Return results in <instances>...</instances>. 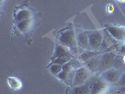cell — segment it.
<instances>
[{
  "instance_id": "484cf974",
  "label": "cell",
  "mask_w": 125,
  "mask_h": 94,
  "mask_svg": "<svg viewBox=\"0 0 125 94\" xmlns=\"http://www.w3.org/2000/svg\"><path fill=\"white\" fill-rule=\"evenodd\" d=\"M123 92H125V86L120 87V88H119V93H123Z\"/></svg>"
},
{
  "instance_id": "7402d4cb",
  "label": "cell",
  "mask_w": 125,
  "mask_h": 94,
  "mask_svg": "<svg viewBox=\"0 0 125 94\" xmlns=\"http://www.w3.org/2000/svg\"><path fill=\"white\" fill-rule=\"evenodd\" d=\"M62 67H63V71H65V72H73V71H74L73 68V66H72V64H71V62L64 64Z\"/></svg>"
},
{
  "instance_id": "5bb4252c",
  "label": "cell",
  "mask_w": 125,
  "mask_h": 94,
  "mask_svg": "<svg viewBox=\"0 0 125 94\" xmlns=\"http://www.w3.org/2000/svg\"><path fill=\"white\" fill-rule=\"evenodd\" d=\"M32 26V19L29 20H25L22 22L16 23V27L18 28V30L22 33H26L29 31V29Z\"/></svg>"
},
{
  "instance_id": "8992f818",
  "label": "cell",
  "mask_w": 125,
  "mask_h": 94,
  "mask_svg": "<svg viewBox=\"0 0 125 94\" xmlns=\"http://www.w3.org/2000/svg\"><path fill=\"white\" fill-rule=\"evenodd\" d=\"M117 56V54L115 52L109 51V52H105L101 56L100 59V71L104 72L108 69L113 68V63H114V59Z\"/></svg>"
},
{
  "instance_id": "7c38bea8",
  "label": "cell",
  "mask_w": 125,
  "mask_h": 94,
  "mask_svg": "<svg viewBox=\"0 0 125 94\" xmlns=\"http://www.w3.org/2000/svg\"><path fill=\"white\" fill-rule=\"evenodd\" d=\"M32 16H33V14H32L31 10H29L27 9H23V10H19L18 11L15 13L14 20L16 23H19V22H22L25 20L32 19Z\"/></svg>"
},
{
  "instance_id": "4316f807",
  "label": "cell",
  "mask_w": 125,
  "mask_h": 94,
  "mask_svg": "<svg viewBox=\"0 0 125 94\" xmlns=\"http://www.w3.org/2000/svg\"><path fill=\"white\" fill-rule=\"evenodd\" d=\"M119 2H122V3H125V0H118Z\"/></svg>"
},
{
  "instance_id": "9c48e42d",
  "label": "cell",
  "mask_w": 125,
  "mask_h": 94,
  "mask_svg": "<svg viewBox=\"0 0 125 94\" xmlns=\"http://www.w3.org/2000/svg\"><path fill=\"white\" fill-rule=\"evenodd\" d=\"M74 75H75V70L73 71V72H65V71H62L56 77H57L59 80H61L62 82H64L66 85H68V86H73V80H74Z\"/></svg>"
},
{
  "instance_id": "d4e9b609",
  "label": "cell",
  "mask_w": 125,
  "mask_h": 94,
  "mask_svg": "<svg viewBox=\"0 0 125 94\" xmlns=\"http://www.w3.org/2000/svg\"><path fill=\"white\" fill-rule=\"evenodd\" d=\"M106 10H107V12L112 13L114 11V6H113L112 4H109V5L106 6Z\"/></svg>"
},
{
  "instance_id": "ffe728a7",
  "label": "cell",
  "mask_w": 125,
  "mask_h": 94,
  "mask_svg": "<svg viewBox=\"0 0 125 94\" xmlns=\"http://www.w3.org/2000/svg\"><path fill=\"white\" fill-rule=\"evenodd\" d=\"M73 57V56H59L56 59H53L52 60V63H57V64H60V65H64L66 63H68L71 61V59Z\"/></svg>"
},
{
  "instance_id": "ba28073f",
  "label": "cell",
  "mask_w": 125,
  "mask_h": 94,
  "mask_svg": "<svg viewBox=\"0 0 125 94\" xmlns=\"http://www.w3.org/2000/svg\"><path fill=\"white\" fill-rule=\"evenodd\" d=\"M77 43L78 46L83 48L84 50H90L88 31L79 32L77 34Z\"/></svg>"
},
{
  "instance_id": "f546056e",
  "label": "cell",
  "mask_w": 125,
  "mask_h": 94,
  "mask_svg": "<svg viewBox=\"0 0 125 94\" xmlns=\"http://www.w3.org/2000/svg\"><path fill=\"white\" fill-rule=\"evenodd\" d=\"M1 1H2V3H3V2H4V0H1Z\"/></svg>"
},
{
  "instance_id": "277c9868",
  "label": "cell",
  "mask_w": 125,
  "mask_h": 94,
  "mask_svg": "<svg viewBox=\"0 0 125 94\" xmlns=\"http://www.w3.org/2000/svg\"><path fill=\"white\" fill-rule=\"evenodd\" d=\"M88 34L90 50L98 51L101 49L104 40V33L100 30H93V31H88Z\"/></svg>"
},
{
  "instance_id": "3957f363",
  "label": "cell",
  "mask_w": 125,
  "mask_h": 94,
  "mask_svg": "<svg viewBox=\"0 0 125 94\" xmlns=\"http://www.w3.org/2000/svg\"><path fill=\"white\" fill-rule=\"evenodd\" d=\"M92 73L84 65L81 68L75 71V75H74V80H73V86H80L85 84L86 82H88L90 78H91Z\"/></svg>"
},
{
  "instance_id": "f1b7e54d",
  "label": "cell",
  "mask_w": 125,
  "mask_h": 94,
  "mask_svg": "<svg viewBox=\"0 0 125 94\" xmlns=\"http://www.w3.org/2000/svg\"><path fill=\"white\" fill-rule=\"evenodd\" d=\"M119 94H125V92H123V93H119Z\"/></svg>"
},
{
  "instance_id": "8fae6325",
  "label": "cell",
  "mask_w": 125,
  "mask_h": 94,
  "mask_svg": "<svg viewBox=\"0 0 125 94\" xmlns=\"http://www.w3.org/2000/svg\"><path fill=\"white\" fill-rule=\"evenodd\" d=\"M71 94H91L90 92V79L83 85L73 87L71 90Z\"/></svg>"
},
{
  "instance_id": "d6986e66",
  "label": "cell",
  "mask_w": 125,
  "mask_h": 94,
  "mask_svg": "<svg viewBox=\"0 0 125 94\" xmlns=\"http://www.w3.org/2000/svg\"><path fill=\"white\" fill-rule=\"evenodd\" d=\"M49 71L52 74L57 76L63 71V67L62 65L57 63H51V65L49 66Z\"/></svg>"
},
{
  "instance_id": "e0dca14e",
  "label": "cell",
  "mask_w": 125,
  "mask_h": 94,
  "mask_svg": "<svg viewBox=\"0 0 125 94\" xmlns=\"http://www.w3.org/2000/svg\"><path fill=\"white\" fill-rule=\"evenodd\" d=\"M7 82L10 86V88L13 89V90H19L22 88V82L19 80L17 77H13V76H10L8 77Z\"/></svg>"
},
{
  "instance_id": "7a4b0ae2",
  "label": "cell",
  "mask_w": 125,
  "mask_h": 94,
  "mask_svg": "<svg viewBox=\"0 0 125 94\" xmlns=\"http://www.w3.org/2000/svg\"><path fill=\"white\" fill-rule=\"evenodd\" d=\"M109 88V83L104 80L102 77L90 78V92L91 94H104Z\"/></svg>"
},
{
  "instance_id": "83f0119b",
  "label": "cell",
  "mask_w": 125,
  "mask_h": 94,
  "mask_svg": "<svg viewBox=\"0 0 125 94\" xmlns=\"http://www.w3.org/2000/svg\"><path fill=\"white\" fill-rule=\"evenodd\" d=\"M123 57H124V62H125V55L123 56Z\"/></svg>"
},
{
  "instance_id": "52a82bcc",
  "label": "cell",
  "mask_w": 125,
  "mask_h": 94,
  "mask_svg": "<svg viewBox=\"0 0 125 94\" xmlns=\"http://www.w3.org/2000/svg\"><path fill=\"white\" fill-rule=\"evenodd\" d=\"M101 77L109 84H115V83L119 82V78H120V73H119V70L111 68V69H108L103 72V73L101 74Z\"/></svg>"
},
{
  "instance_id": "603a6c76",
  "label": "cell",
  "mask_w": 125,
  "mask_h": 94,
  "mask_svg": "<svg viewBox=\"0 0 125 94\" xmlns=\"http://www.w3.org/2000/svg\"><path fill=\"white\" fill-rule=\"evenodd\" d=\"M118 84L119 85V87H124L125 86V72L120 75V78H119Z\"/></svg>"
},
{
  "instance_id": "9a60e30c",
  "label": "cell",
  "mask_w": 125,
  "mask_h": 94,
  "mask_svg": "<svg viewBox=\"0 0 125 94\" xmlns=\"http://www.w3.org/2000/svg\"><path fill=\"white\" fill-rule=\"evenodd\" d=\"M98 56V52L93 50H85L83 53H81L79 55V59L81 60L82 62H87L88 60L91 59L94 56Z\"/></svg>"
},
{
  "instance_id": "44dd1931",
  "label": "cell",
  "mask_w": 125,
  "mask_h": 94,
  "mask_svg": "<svg viewBox=\"0 0 125 94\" xmlns=\"http://www.w3.org/2000/svg\"><path fill=\"white\" fill-rule=\"evenodd\" d=\"M71 64H72V66H73V70H78L79 68H81L82 66H84L83 65V62H82L81 60L79 59V58H76V57H73L72 59H71Z\"/></svg>"
},
{
  "instance_id": "2e32d148",
  "label": "cell",
  "mask_w": 125,
  "mask_h": 94,
  "mask_svg": "<svg viewBox=\"0 0 125 94\" xmlns=\"http://www.w3.org/2000/svg\"><path fill=\"white\" fill-rule=\"evenodd\" d=\"M113 37L108 33V32H105V34H104V40H103V43H102V46H101V49L102 50H105L107 48L111 47L114 45V42H113Z\"/></svg>"
},
{
  "instance_id": "ac0fdd59",
  "label": "cell",
  "mask_w": 125,
  "mask_h": 94,
  "mask_svg": "<svg viewBox=\"0 0 125 94\" xmlns=\"http://www.w3.org/2000/svg\"><path fill=\"white\" fill-rule=\"evenodd\" d=\"M124 65H125V62H124V57H123V56H121V55H119V54L117 55L116 57H115V59H114L113 68L119 70V69H120V68H122Z\"/></svg>"
},
{
  "instance_id": "cb8c5ba5",
  "label": "cell",
  "mask_w": 125,
  "mask_h": 94,
  "mask_svg": "<svg viewBox=\"0 0 125 94\" xmlns=\"http://www.w3.org/2000/svg\"><path fill=\"white\" fill-rule=\"evenodd\" d=\"M119 55H121V56L125 55V43L119 46Z\"/></svg>"
},
{
  "instance_id": "30bf717a",
  "label": "cell",
  "mask_w": 125,
  "mask_h": 94,
  "mask_svg": "<svg viewBox=\"0 0 125 94\" xmlns=\"http://www.w3.org/2000/svg\"><path fill=\"white\" fill-rule=\"evenodd\" d=\"M100 59H101V56H94L91 59H89L87 62H85V66L92 73H97L98 71H100Z\"/></svg>"
},
{
  "instance_id": "6da1fadb",
  "label": "cell",
  "mask_w": 125,
  "mask_h": 94,
  "mask_svg": "<svg viewBox=\"0 0 125 94\" xmlns=\"http://www.w3.org/2000/svg\"><path fill=\"white\" fill-rule=\"evenodd\" d=\"M58 41L61 45L66 47L72 53L73 56L80 55L79 54V46L77 43V36L73 30H65L61 32L58 36Z\"/></svg>"
},
{
  "instance_id": "5b68a950",
  "label": "cell",
  "mask_w": 125,
  "mask_h": 94,
  "mask_svg": "<svg viewBox=\"0 0 125 94\" xmlns=\"http://www.w3.org/2000/svg\"><path fill=\"white\" fill-rule=\"evenodd\" d=\"M106 31L111 35L114 40L120 42H125V26L116 25H107Z\"/></svg>"
},
{
  "instance_id": "4fadbf2b",
  "label": "cell",
  "mask_w": 125,
  "mask_h": 94,
  "mask_svg": "<svg viewBox=\"0 0 125 94\" xmlns=\"http://www.w3.org/2000/svg\"><path fill=\"white\" fill-rule=\"evenodd\" d=\"M73 56V55L63 45H61V44H56L55 51H54V54H53V56H52V60L53 59H56V58L59 57V56Z\"/></svg>"
}]
</instances>
